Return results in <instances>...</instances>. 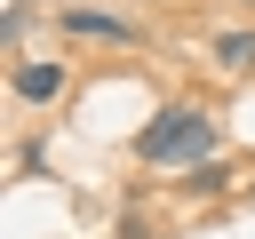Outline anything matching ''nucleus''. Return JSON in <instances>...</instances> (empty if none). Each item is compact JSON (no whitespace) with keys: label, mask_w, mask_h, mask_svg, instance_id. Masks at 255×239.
I'll return each mask as SVG.
<instances>
[{"label":"nucleus","mask_w":255,"mask_h":239,"mask_svg":"<svg viewBox=\"0 0 255 239\" xmlns=\"http://www.w3.org/2000/svg\"><path fill=\"white\" fill-rule=\"evenodd\" d=\"M135 159H143V167H207V159H215V120H207L199 104H167V112L143 120Z\"/></svg>","instance_id":"obj_1"},{"label":"nucleus","mask_w":255,"mask_h":239,"mask_svg":"<svg viewBox=\"0 0 255 239\" xmlns=\"http://www.w3.org/2000/svg\"><path fill=\"white\" fill-rule=\"evenodd\" d=\"M247 8H255V0H247Z\"/></svg>","instance_id":"obj_7"},{"label":"nucleus","mask_w":255,"mask_h":239,"mask_svg":"<svg viewBox=\"0 0 255 239\" xmlns=\"http://www.w3.org/2000/svg\"><path fill=\"white\" fill-rule=\"evenodd\" d=\"M247 199H255V175H247Z\"/></svg>","instance_id":"obj_6"},{"label":"nucleus","mask_w":255,"mask_h":239,"mask_svg":"<svg viewBox=\"0 0 255 239\" xmlns=\"http://www.w3.org/2000/svg\"><path fill=\"white\" fill-rule=\"evenodd\" d=\"M183 183H191V191H199V199H207V191H223V183H231V175H223V167H215V159H207V167H191V175H183Z\"/></svg>","instance_id":"obj_5"},{"label":"nucleus","mask_w":255,"mask_h":239,"mask_svg":"<svg viewBox=\"0 0 255 239\" xmlns=\"http://www.w3.org/2000/svg\"><path fill=\"white\" fill-rule=\"evenodd\" d=\"M215 64L223 72H255V32H223L215 40Z\"/></svg>","instance_id":"obj_4"},{"label":"nucleus","mask_w":255,"mask_h":239,"mask_svg":"<svg viewBox=\"0 0 255 239\" xmlns=\"http://www.w3.org/2000/svg\"><path fill=\"white\" fill-rule=\"evenodd\" d=\"M8 88H16V104H56V96H64V64L32 56V64H16V72H8Z\"/></svg>","instance_id":"obj_2"},{"label":"nucleus","mask_w":255,"mask_h":239,"mask_svg":"<svg viewBox=\"0 0 255 239\" xmlns=\"http://www.w3.org/2000/svg\"><path fill=\"white\" fill-rule=\"evenodd\" d=\"M64 32H80V40H120V48L135 40V24H120V16H104V8H72V16H64Z\"/></svg>","instance_id":"obj_3"}]
</instances>
